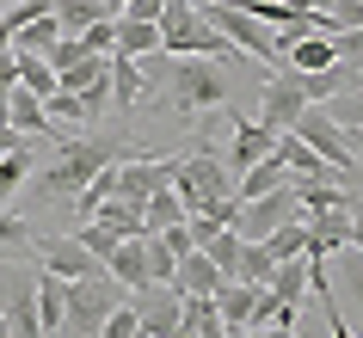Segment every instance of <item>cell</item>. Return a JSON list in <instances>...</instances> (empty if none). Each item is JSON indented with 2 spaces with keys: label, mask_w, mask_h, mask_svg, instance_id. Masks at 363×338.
Returning a JSON list of instances; mask_svg holds the SVG:
<instances>
[{
  "label": "cell",
  "mask_w": 363,
  "mask_h": 338,
  "mask_svg": "<svg viewBox=\"0 0 363 338\" xmlns=\"http://www.w3.org/2000/svg\"><path fill=\"white\" fill-rule=\"evenodd\" d=\"M135 142H117V135H62L56 142V160L43 172H31V197L38 203H62V197H80V191L93 185L105 167H117V160H135Z\"/></svg>",
  "instance_id": "obj_1"
},
{
  "label": "cell",
  "mask_w": 363,
  "mask_h": 338,
  "mask_svg": "<svg viewBox=\"0 0 363 338\" xmlns=\"http://www.w3.org/2000/svg\"><path fill=\"white\" fill-rule=\"evenodd\" d=\"M148 68V86H160L172 105V117H210V111H228V74L203 56H167V50H154L142 56Z\"/></svg>",
  "instance_id": "obj_2"
},
{
  "label": "cell",
  "mask_w": 363,
  "mask_h": 338,
  "mask_svg": "<svg viewBox=\"0 0 363 338\" xmlns=\"http://www.w3.org/2000/svg\"><path fill=\"white\" fill-rule=\"evenodd\" d=\"M160 50L167 56H203V62H240V50H234L222 31H216L203 13H197V0H167L160 6Z\"/></svg>",
  "instance_id": "obj_3"
},
{
  "label": "cell",
  "mask_w": 363,
  "mask_h": 338,
  "mask_svg": "<svg viewBox=\"0 0 363 338\" xmlns=\"http://www.w3.org/2000/svg\"><path fill=\"white\" fill-rule=\"evenodd\" d=\"M123 295H130V289H123L111 271H99V277H74V283H68V295H62V326H56V338H99L105 314H111Z\"/></svg>",
  "instance_id": "obj_4"
},
{
  "label": "cell",
  "mask_w": 363,
  "mask_h": 338,
  "mask_svg": "<svg viewBox=\"0 0 363 338\" xmlns=\"http://www.w3.org/2000/svg\"><path fill=\"white\" fill-rule=\"evenodd\" d=\"M172 191H179V203L191 215V209H210L222 197H234V172L222 154H185V160H172Z\"/></svg>",
  "instance_id": "obj_5"
},
{
  "label": "cell",
  "mask_w": 363,
  "mask_h": 338,
  "mask_svg": "<svg viewBox=\"0 0 363 338\" xmlns=\"http://www.w3.org/2000/svg\"><path fill=\"white\" fill-rule=\"evenodd\" d=\"M197 13H203V19H210L216 31H222L234 50H240V56H265V62H277V31H271V25H259L247 6H240V0H197Z\"/></svg>",
  "instance_id": "obj_6"
},
{
  "label": "cell",
  "mask_w": 363,
  "mask_h": 338,
  "mask_svg": "<svg viewBox=\"0 0 363 338\" xmlns=\"http://www.w3.org/2000/svg\"><path fill=\"white\" fill-rule=\"evenodd\" d=\"M289 135H302L308 148L320 154L326 167H339V172H357V148H351V130L345 123H333V111H320V105H308L296 123H289Z\"/></svg>",
  "instance_id": "obj_7"
},
{
  "label": "cell",
  "mask_w": 363,
  "mask_h": 338,
  "mask_svg": "<svg viewBox=\"0 0 363 338\" xmlns=\"http://www.w3.org/2000/svg\"><path fill=\"white\" fill-rule=\"evenodd\" d=\"M302 111H308L302 74H296V68H277V74H265V93H259V123L284 135V130H289V123H296Z\"/></svg>",
  "instance_id": "obj_8"
},
{
  "label": "cell",
  "mask_w": 363,
  "mask_h": 338,
  "mask_svg": "<svg viewBox=\"0 0 363 338\" xmlns=\"http://www.w3.org/2000/svg\"><path fill=\"white\" fill-rule=\"evenodd\" d=\"M302 215V203H296V191H271V197H247L240 203V215H234V234L240 240H265V234H277L284 222H296Z\"/></svg>",
  "instance_id": "obj_9"
},
{
  "label": "cell",
  "mask_w": 363,
  "mask_h": 338,
  "mask_svg": "<svg viewBox=\"0 0 363 338\" xmlns=\"http://www.w3.org/2000/svg\"><path fill=\"white\" fill-rule=\"evenodd\" d=\"M31 252H38V264L50 271V277H62V283H74V277H99V271H105V264H99L93 252L74 240V234H43V240L31 234Z\"/></svg>",
  "instance_id": "obj_10"
},
{
  "label": "cell",
  "mask_w": 363,
  "mask_h": 338,
  "mask_svg": "<svg viewBox=\"0 0 363 338\" xmlns=\"http://www.w3.org/2000/svg\"><path fill=\"white\" fill-rule=\"evenodd\" d=\"M130 308H135V320H142V332H148V338H172V332H179V320H185V295H179L172 283L135 289Z\"/></svg>",
  "instance_id": "obj_11"
},
{
  "label": "cell",
  "mask_w": 363,
  "mask_h": 338,
  "mask_svg": "<svg viewBox=\"0 0 363 338\" xmlns=\"http://www.w3.org/2000/svg\"><path fill=\"white\" fill-rule=\"evenodd\" d=\"M265 154H277V130H265L259 117H240L234 111V142H228V172H247L259 167Z\"/></svg>",
  "instance_id": "obj_12"
},
{
  "label": "cell",
  "mask_w": 363,
  "mask_h": 338,
  "mask_svg": "<svg viewBox=\"0 0 363 338\" xmlns=\"http://www.w3.org/2000/svg\"><path fill=\"white\" fill-rule=\"evenodd\" d=\"M351 215L357 209H320V215H302L308 222V259H333L351 246Z\"/></svg>",
  "instance_id": "obj_13"
},
{
  "label": "cell",
  "mask_w": 363,
  "mask_h": 338,
  "mask_svg": "<svg viewBox=\"0 0 363 338\" xmlns=\"http://www.w3.org/2000/svg\"><path fill=\"white\" fill-rule=\"evenodd\" d=\"M222 271H216V259L210 252H185V259H179V271H172V289H179V295H222Z\"/></svg>",
  "instance_id": "obj_14"
},
{
  "label": "cell",
  "mask_w": 363,
  "mask_h": 338,
  "mask_svg": "<svg viewBox=\"0 0 363 338\" xmlns=\"http://www.w3.org/2000/svg\"><path fill=\"white\" fill-rule=\"evenodd\" d=\"M277 160L289 167V179H314V185H333V172H339V167H326L320 154L308 148L302 135H289V130L277 135Z\"/></svg>",
  "instance_id": "obj_15"
},
{
  "label": "cell",
  "mask_w": 363,
  "mask_h": 338,
  "mask_svg": "<svg viewBox=\"0 0 363 338\" xmlns=\"http://www.w3.org/2000/svg\"><path fill=\"white\" fill-rule=\"evenodd\" d=\"M105 271H111V277L123 283L130 295H135V289H148L154 277H148V252H142V234H135V240H117L111 252H105Z\"/></svg>",
  "instance_id": "obj_16"
},
{
  "label": "cell",
  "mask_w": 363,
  "mask_h": 338,
  "mask_svg": "<svg viewBox=\"0 0 363 338\" xmlns=\"http://www.w3.org/2000/svg\"><path fill=\"white\" fill-rule=\"evenodd\" d=\"M252 295H259V283H240V277H234V283H222V295H216V314H222L228 338L252 326Z\"/></svg>",
  "instance_id": "obj_17"
},
{
  "label": "cell",
  "mask_w": 363,
  "mask_h": 338,
  "mask_svg": "<svg viewBox=\"0 0 363 338\" xmlns=\"http://www.w3.org/2000/svg\"><path fill=\"white\" fill-rule=\"evenodd\" d=\"M142 93H148L142 62H135V56H111V105H117V111H135Z\"/></svg>",
  "instance_id": "obj_18"
},
{
  "label": "cell",
  "mask_w": 363,
  "mask_h": 338,
  "mask_svg": "<svg viewBox=\"0 0 363 338\" xmlns=\"http://www.w3.org/2000/svg\"><path fill=\"white\" fill-rule=\"evenodd\" d=\"M284 185H289V167L277 160V154H265L259 167H247V172H240V185H234V197L247 203V197H271V191H284Z\"/></svg>",
  "instance_id": "obj_19"
},
{
  "label": "cell",
  "mask_w": 363,
  "mask_h": 338,
  "mask_svg": "<svg viewBox=\"0 0 363 338\" xmlns=\"http://www.w3.org/2000/svg\"><path fill=\"white\" fill-rule=\"evenodd\" d=\"M86 222H99V227H111L117 240H135V234H148L142 227V203H123V197H105V203L86 215Z\"/></svg>",
  "instance_id": "obj_20"
},
{
  "label": "cell",
  "mask_w": 363,
  "mask_h": 338,
  "mask_svg": "<svg viewBox=\"0 0 363 338\" xmlns=\"http://www.w3.org/2000/svg\"><path fill=\"white\" fill-rule=\"evenodd\" d=\"M31 167H38V142H19L13 154H0V209L19 197V185L31 179Z\"/></svg>",
  "instance_id": "obj_21"
},
{
  "label": "cell",
  "mask_w": 363,
  "mask_h": 338,
  "mask_svg": "<svg viewBox=\"0 0 363 338\" xmlns=\"http://www.w3.org/2000/svg\"><path fill=\"white\" fill-rule=\"evenodd\" d=\"M62 38H68V31L56 25V13H43V19H25L19 31H13V50H25V56H50Z\"/></svg>",
  "instance_id": "obj_22"
},
{
  "label": "cell",
  "mask_w": 363,
  "mask_h": 338,
  "mask_svg": "<svg viewBox=\"0 0 363 338\" xmlns=\"http://www.w3.org/2000/svg\"><path fill=\"white\" fill-rule=\"evenodd\" d=\"M277 301H289V308H302V295H308V252L302 259H284L277 271H271V283H265Z\"/></svg>",
  "instance_id": "obj_23"
},
{
  "label": "cell",
  "mask_w": 363,
  "mask_h": 338,
  "mask_svg": "<svg viewBox=\"0 0 363 338\" xmlns=\"http://www.w3.org/2000/svg\"><path fill=\"white\" fill-rule=\"evenodd\" d=\"M185 222V203H179V191H154V197H142V227L148 234H160V227H179Z\"/></svg>",
  "instance_id": "obj_24"
},
{
  "label": "cell",
  "mask_w": 363,
  "mask_h": 338,
  "mask_svg": "<svg viewBox=\"0 0 363 338\" xmlns=\"http://www.w3.org/2000/svg\"><path fill=\"white\" fill-rule=\"evenodd\" d=\"M50 13H56V25L68 31V38H80V31L99 25V19H111V13H105V0H56Z\"/></svg>",
  "instance_id": "obj_25"
},
{
  "label": "cell",
  "mask_w": 363,
  "mask_h": 338,
  "mask_svg": "<svg viewBox=\"0 0 363 338\" xmlns=\"http://www.w3.org/2000/svg\"><path fill=\"white\" fill-rule=\"evenodd\" d=\"M160 50V25H142V19H117V56H154Z\"/></svg>",
  "instance_id": "obj_26"
},
{
  "label": "cell",
  "mask_w": 363,
  "mask_h": 338,
  "mask_svg": "<svg viewBox=\"0 0 363 338\" xmlns=\"http://www.w3.org/2000/svg\"><path fill=\"white\" fill-rule=\"evenodd\" d=\"M31 289H38V320H43V332L56 338V326H62V295H68V283H62V277H50V271H38V283H31Z\"/></svg>",
  "instance_id": "obj_27"
},
{
  "label": "cell",
  "mask_w": 363,
  "mask_h": 338,
  "mask_svg": "<svg viewBox=\"0 0 363 338\" xmlns=\"http://www.w3.org/2000/svg\"><path fill=\"white\" fill-rule=\"evenodd\" d=\"M13 68H19V86H25V93H38V98L56 93V68H50L43 56H25V50H13Z\"/></svg>",
  "instance_id": "obj_28"
},
{
  "label": "cell",
  "mask_w": 363,
  "mask_h": 338,
  "mask_svg": "<svg viewBox=\"0 0 363 338\" xmlns=\"http://www.w3.org/2000/svg\"><path fill=\"white\" fill-rule=\"evenodd\" d=\"M265 246H271V259H277V264H284V259H302V252H308V222H302V215L284 222L277 234H265Z\"/></svg>",
  "instance_id": "obj_29"
},
{
  "label": "cell",
  "mask_w": 363,
  "mask_h": 338,
  "mask_svg": "<svg viewBox=\"0 0 363 338\" xmlns=\"http://www.w3.org/2000/svg\"><path fill=\"white\" fill-rule=\"evenodd\" d=\"M271 271H277V259H271L265 240H247V246H240V271H234L240 283H271Z\"/></svg>",
  "instance_id": "obj_30"
},
{
  "label": "cell",
  "mask_w": 363,
  "mask_h": 338,
  "mask_svg": "<svg viewBox=\"0 0 363 338\" xmlns=\"http://www.w3.org/2000/svg\"><path fill=\"white\" fill-rule=\"evenodd\" d=\"M142 252H148V277H154V283H172V271H179V252H172L160 234H142Z\"/></svg>",
  "instance_id": "obj_31"
},
{
  "label": "cell",
  "mask_w": 363,
  "mask_h": 338,
  "mask_svg": "<svg viewBox=\"0 0 363 338\" xmlns=\"http://www.w3.org/2000/svg\"><path fill=\"white\" fill-rule=\"evenodd\" d=\"M99 338H142V320H135L130 295H123V301L111 308V314H105V326H99Z\"/></svg>",
  "instance_id": "obj_32"
},
{
  "label": "cell",
  "mask_w": 363,
  "mask_h": 338,
  "mask_svg": "<svg viewBox=\"0 0 363 338\" xmlns=\"http://www.w3.org/2000/svg\"><path fill=\"white\" fill-rule=\"evenodd\" d=\"M80 50H86V56H117V19L86 25V31H80Z\"/></svg>",
  "instance_id": "obj_33"
},
{
  "label": "cell",
  "mask_w": 363,
  "mask_h": 338,
  "mask_svg": "<svg viewBox=\"0 0 363 338\" xmlns=\"http://www.w3.org/2000/svg\"><path fill=\"white\" fill-rule=\"evenodd\" d=\"M13 246H31V222L25 215H13V209H0V252H13Z\"/></svg>",
  "instance_id": "obj_34"
},
{
  "label": "cell",
  "mask_w": 363,
  "mask_h": 338,
  "mask_svg": "<svg viewBox=\"0 0 363 338\" xmlns=\"http://www.w3.org/2000/svg\"><path fill=\"white\" fill-rule=\"evenodd\" d=\"M80 56H86V50H80V38H62V43H56V50H50V56H43V62H50V68H56V74H62V68H74Z\"/></svg>",
  "instance_id": "obj_35"
},
{
  "label": "cell",
  "mask_w": 363,
  "mask_h": 338,
  "mask_svg": "<svg viewBox=\"0 0 363 338\" xmlns=\"http://www.w3.org/2000/svg\"><path fill=\"white\" fill-rule=\"evenodd\" d=\"M345 289H351V308L363 314V252H357L351 264H345Z\"/></svg>",
  "instance_id": "obj_36"
},
{
  "label": "cell",
  "mask_w": 363,
  "mask_h": 338,
  "mask_svg": "<svg viewBox=\"0 0 363 338\" xmlns=\"http://www.w3.org/2000/svg\"><path fill=\"white\" fill-rule=\"evenodd\" d=\"M234 338H296V332H284V326H247V332H234Z\"/></svg>",
  "instance_id": "obj_37"
},
{
  "label": "cell",
  "mask_w": 363,
  "mask_h": 338,
  "mask_svg": "<svg viewBox=\"0 0 363 338\" xmlns=\"http://www.w3.org/2000/svg\"><path fill=\"white\" fill-rule=\"evenodd\" d=\"M19 142H25V135L13 130V123H0V154H13V148H19Z\"/></svg>",
  "instance_id": "obj_38"
},
{
  "label": "cell",
  "mask_w": 363,
  "mask_h": 338,
  "mask_svg": "<svg viewBox=\"0 0 363 338\" xmlns=\"http://www.w3.org/2000/svg\"><path fill=\"white\" fill-rule=\"evenodd\" d=\"M0 56H13V25H6V13H0Z\"/></svg>",
  "instance_id": "obj_39"
},
{
  "label": "cell",
  "mask_w": 363,
  "mask_h": 338,
  "mask_svg": "<svg viewBox=\"0 0 363 338\" xmlns=\"http://www.w3.org/2000/svg\"><path fill=\"white\" fill-rule=\"evenodd\" d=\"M351 246L363 252V203H357V215H351Z\"/></svg>",
  "instance_id": "obj_40"
},
{
  "label": "cell",
  "mask_w": 363,
  "mask_h": 338,
  "mask_svg": "<svg viewBox=\"0 0 363 338\" xmlns=\"http://www.w3.org/2000/svg\"><path fill=\"white\" fill-rule=\"evenodd\" d=\"M289 6H302V13H333V0H289Z\"/></svg>",
  "instance_id": "obj_41"
},
{
  "label": "cell",
  "mask_w": 363,
  "mask_h": 338,
  "mask_svg": "<svg viewBox=\"0 0 363 338\" xmlns=\"http://www.w3.org/2000/svg\"><path fill=\"white\" fill-rule=\"evenodd\" d=\"M351 86H357V93H363V68H357V80H351Z\"/></svg>",
  "instance_id": "obj_42"
},
{
  "label": "cell",
  "mask_w": 363,
  "mask_h": 338,
  "mask_svg": "<svg viewBox=\"0 0 363 338\" xmlns=\"http://www.w3.org/2000/svg\"><path fill=\"white\" fill-rule=\"evenodd\" d=\"M0 6H13V0H0Z\"/></svg>",
  "instance_id": "obj_43"
},
{
  "label": "cell",
  "mask_w": 363,
  "mask_h": 338,
  "mask_svg": "<svg viewBox=\"0 0 363 338\" xmlns=\"http://www.w3.org/2000/svg\"><path fill=\"white\" fill-rule=\"evenodd\" d=\"M0 332H6V326H0Z\"/></svg>",
  "instance_id": "obj_44"
},
{
  "label": "cell",
  "mask_w": 363,
  "mask_h": 338,
  "mask_svg": "<svg viewBox=\"0 0 363 338\" xmlns=\"http://www.w3.org/2000/svg\"><path fill=\"white\" fill-rule=\"evenodd\" d=\"M142 338H148V332H142Z\"/></svg>",
  "instance_id": "obj_45"
},
{
  "label": "cell",
  "mask_w": 363,
  "mask_h": 338,
  "mask_svg": "<svg viewBox=\"0 0 363 338\" xmlns=\"http://www.w3.org/2000/svg\"><path fill=\"white\" fill-rule=\"evenodd\" d=\"M0 338H6V332H0Z\"/></svg>",
  "instance_id": "obj_46"
}]
</instances>
